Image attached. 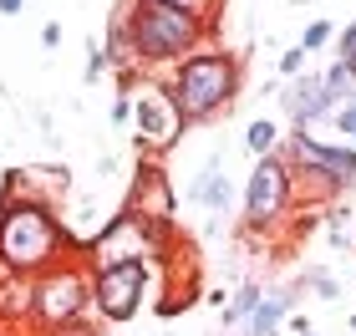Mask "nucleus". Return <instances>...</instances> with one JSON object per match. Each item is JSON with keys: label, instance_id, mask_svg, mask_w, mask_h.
<instances>
[{"label": "nucleus", "instance_id": "obj_22", "mask_svg": "<svg viewBox=\"0 0 356 336\" xmlns=\"http://www.w3.org/2000/svg\"><path fill=\"white\" fill-rule=\"evenodd\" d=\"M331 122H336V133H341V138L351 143V138H356V97L336 107V112H331Z\"/></svg>", "mask_w": 356, "mask_h": 336}, {"label": "nucleus", "instance_id": "obj_7", "mask_svg": "<svg viewBox=\"0 0 356 336\" xmlns=\"http://www.w3.org/2000/svg\"><path fill=\"white\" fill-rule=\"evenodd\" d=\"M296 173H290L285 153H270V158H254V173L245 179V224L250 230H270L290 214L296 204Z\"/></svg>", "mask_w": 356, "mask_h": 336}, {"label": "nucleus", "instance_id": "obj_18", "mask_svg": "<svg viewBox=\"0 0 356 336\" xmlns=\"http://www.w3.org/2000/svg\"><path fill=\"white\" fill-rule=\"evenodd\" d=\"M112 72V56H107V46L87 36V61H82V87H97V77H107Z\"/></svg>", "mask_w": 356, "mask_h": 336}, {"label": "nucleus", "instance_id": "obj_26", "mask_svg": "<svg viewBox=\"0 0 356 336\" xmlns=\"http://www.w3.org/2000/svg\"><path fill=\"white\" fill-rule=\"evenodd\" d=\"M26 10V0H0V15H21Z\"/></svg>", "mask_w": 356, "mask_h": 336}, {"label": "nucleus", "instance_id": "obj_10", "mask_svg": "<svg viewBox=\"0 0 356 336\" xmlns=\"http://www.w3.org/2000/svg\"><path fill=\"white\" fill-rule=\"evenodd\" d=\"M280 102L290 112V122L296 127H316V122H326L336 102L326 97V87H321V72H300V77H290V87L280 92Z\"/></svg>", "mask_w": 356, "mask_h": 336}, {"label": "nucleus", "instance_id": "obj_2", "mask_svg": "<svg viewBox=\"0 0 356 336\" xmlns=\"http://www.w3.org/2000/svg\"><path fill=\"white\" fill-rule=\"evenodd\" d=\"M127 26V56L133 67H178L184 56H193L209 41V15L199 10H178V6H158V0H133L122 10Z\"/></svg>", "mask_w": 356, "mask_h": 336}, {"label": "nucleus", "instance_id": "obj_17", "mask_svg": "<svg viewBox=\"0 0 356 336\" xmlns=\"http://www.w3.org/2000/svg\"><path fill=\"white\" fill-rule=\"evenodd\" d=\"M296 285H300V291H316L321 301H341V280H336L326 265H305L296 275Z\"/></svg>", "mask_w": 356, "mask_h": 336}, {"label": "nucleus", "instance_id": "obj_21", "mask_svg": "<svg viewBox=\"0 0 356 336\" xmlns=\"http://www.w3.org/2000/svg\"><path fill=\"white\" fill-rule=\"evenodd\" d=\"M336 61H346L351 77H356V21H346L341 36H336Z\"/></svg>", "mask_w": 356, "mask_h": 336}, {"label": "nucleus", "instance_id": "obj_20", "mask_svg": "<svg viewBox=\"0 0 356 336\" xmlns=\"http://www.w3.org/2000/svg\"><path fill=\"white\" fill-rule=\"evenodd\" d=\"M331 41H336V26H331V21H311V26L300 31V41H296V46H300L305 56H311V51H321V46H331Z\"/></svg>", "mask_w": 356, "mask_h": 336}, {"label": "nucleus", "instance_id": "obj_12", "mask_svg": "<svg viewBox=\"0 0 356 336\" xmlns=\"http://www.w3.org/2000/svg\"><path fill=\"white\" fill-rule=\"evenodd\" d=\"M188 199L204 204L209 214H229L234 189H229V173H224V153H209V163L193 173V184H188Z\"/></svg>", "mask_w": 356, "mask_h": 336}, {"label": "nucleus", "instance_id": "obj_9", "mask_svg": "<svg viewBox=\"0 0 356 336\" xmlns=\"http://www.w3.org/2000/svg\"><path fill=\"white\" fill-rule=\"evenodd\" d=\"M127 214L153 219V224H173V184L158 163H138L133 179V199H127Z\"/></svg>", "mask_w": 356, "mask_h": 336}, {"label": "nucleus", "instance_id": "obj_25", "mask_svg": "<svg viewBox=\"0 0 356 336\" xmlns=\"http://www.w3.org/2000/svg\"><path fill=\"white\" fill-rule=\"evenodd\" d=\"M158 6H178V10H199V15H209V10H214V0H158Z\"/></svg>", "mask_w": 356, "mask_h": 336}, {"label": "nucleus", "instance_id": "obj_16", "mask_svg": "<svg viewBox=\"0 0 356 336\" xmlns=\"http://www.w3.org/2000/svg\"><path fill=\"white\" fill-rule=\"evenodd\" d=\"M245 148H250L254 158H270V153H280V127H275L270 118H254V122L245 127Z\"/></svg>", "mask_w": 356, "mask_h": 336}, {"label": "nucleus", "instance_id": "obj_6", "mask_svg": "<svg viewBox=\"0 0 356 336\" xmlns=\"http://www.w3.org/2000/svg\"><path fill=\"white\" fill-rule=\"evenodd\" d=\"M127 127H133L138 153L158 158V153H168L173 143L188 133V118L178 112L168 82H148V77H138V82H133V122H127Z\"/></svg>", "mask_w": 356, "mask_h": 336}, {"label": "nucleus", "instance_id": "obj_19", "mask_svg": "<svg viewBox=\"0 0 356 336\" xmlns=\"http://www.w3.org/2000/svg\"><path fill=\"white\" fill-rule=\"evenodd\" d=\"M346 224H351V204H331V209H326V239H331V250H346L351 245Z\"/></svg>", "mask_w": 356, "mask_h": 336}, {"label": "nucleus", "instance_id": "obj_28", "mask_svg": "<svg viewBox=\"0 0 356 336\" xmlns=\"http://www.w3.org/2000/svg\"><path fill=\"white\" fill-rule=\"evenodd\" d=\"M351 331H356V311H351Z\"/></svg>", "mask_w": 356, "mask_h": 336}, {"label": "nucleus", "instance_id": "obj_1", "mask_svg": "<svg viewBox=\"0 0 356 336\" xmlns=\"http://www.w3.org/2000/svg\"><path fill=\"white\" fill-rule=\"evenodd\" d=\"M67 230L56 219L51 194L31 179V168L0 179V270L6 275H46L67 260Z\"/></svg>", "mask_w": 356, "mask_h": 336}, {"label": "nucleus", "instance_id": "obj_8", "mask_svg": "<svg viewBox=\"0 0 356 336\" xmlns=\"http://www.w3.org/2000/svg\"><path fill=\"white\" fill-rule=\"evenodd\" d=\"M92 306L107 326H127L148 306V260L127 265H97L92 270Z\"/></svg>", "mask_w": 356, "mask_h": 336}, {"label": "nucleus", "instance_id": "obj_15", "mask_svg": "<svg viewBox=\"0 0 356 336\" xmlns=\"http://www.w3.org/2000/svg\"><path fill=\"white\" fill-rule=\"evenodd\" d=\"M321 87H326V97H331L336 107L356 97V77H351V67H346V61H331V67L321 72Z\"/></svg>", "mask_w": 356, "mask_h": 336}, {"label": "nucleus", "instance_id": "obj_27", "mask_svg": "<svg viewBox=\"0 0 356 336\" xmlns=\"http://www.w3.org/2000/svg\"><path fill=\"white\" fill-rule=\"evenodd\" d=\"M300 6H321V0H300Z\"/></svg>", "mask_w": 356, "mask_h": 336}, {"label": "nucleus", "instance_id": "obj_24", "mask_svg": "<svg viewBox=\"0 0 356 336\" xmlns=\"http://www.w3.org/2000/svg\"><path fill=\"white\" fill-rule=\"evenodd\" d=\"M41 46H46V51H56V46H61V21H46L41 26Z\"/></svg>", "mask_w": 356, "mask_h": 336}, {"label": "nucleus", "instance_id": "obj_14", "mask_svg": "<svg viewBox=\"0 0 356 336\" xmlns=\"http://www.w3.org/2000/svg\"><path fill=\"white\" fill-rule=\"evenodd\" d=\"M260 301H265V285H260V280H245V285L229 296V306H224V326H245V316L260 306Z\"/></svg>", "mask_w": 356, "mask_h": 336}, {"label": "nucleus", "instance_id": "obj_4", "mask_svg": "<svg viewBox=\"0 0 356 336\" xmlns=\"http://www.w3.org/2000/svg\"><path fill=\"white\" fill-rule=\"evenodd\" d=\"M280 153H285L290 173H296V189L311 184L321 199L356 189V148L351 143H326V138H316L311 127H296Z\"/></svg>", "mask_w": 356, "mask_h": 336}, {"label": "nucleus", "instance_id": "obj_5", "mask_svg": "<svg viewBox=\"0 0 356 336\" xmlns=\"http://www.w3.org/2000/svg\"><path fill=\"white\" fill-rule=\"evenodd\" d=\"M92 306V275L82 265L61 260L46 275H36V296H31V326L41 331H67L87 316Z\"/></svg>", "mask_w": 356, "mask_h": 336}, {"label": "nucleus", "instance_id": "obj_11", "mask_svg": "<svg viewBox=\"0 0 356 336\" xmlns=\"http://www.w3.org/2000/svg\"><path fill=\"white\" fill-rule=\"evenodd\" d=\"M300 285L290 280V285H275V291H265V301L245 316V336H280V326L290 321V316L300 311Z\"/></svg>", "mask_w": 356, "mask_h": 336}, {"label": "nucleus", "instance_id": "obj_13", "mask_svg": "<svg viewBox=\"0 0 356 336\" xmlns=\"http://www.w3.org/2000/svg\"><path fill=\"white\" fill-rule=\"evenodd\" d=\"M31 296H36V280L31 275H6L0 280V321H31Z\"/></svg>", "mask_w": 356, "mask_h": 336}, {"label": "nucleus", "instance_id": "obj_3", "mask_svg": "<svg viewBox=\"0 0 356 336\" xmlns=\"http://www.w3.org/2000/svg\"><path fill=\"white\" fill-rule=\"evenodd\" d=\"M168 92H173L178 112L188 118V127L209 122V118H224L239 97V56L219 51V46H199L193 56H184L168 72Z\"/></svg>", "mask_w": 356, "mask_h": 336}, {"label": "nucleus", "instance_id": "obj_23", "mask_svg": "<svg viewBox=\"0 0 356 336\" xmlns=\"http://www.w3.org/2000/svg\"><path fill=\"white\" fill-rule=\"evenodd\" d=\"M305 72V51H300V46H285V51H280V77H300Z\"/></svg>", "mask_w": 356, "mask_h": 336}]
</instances>
